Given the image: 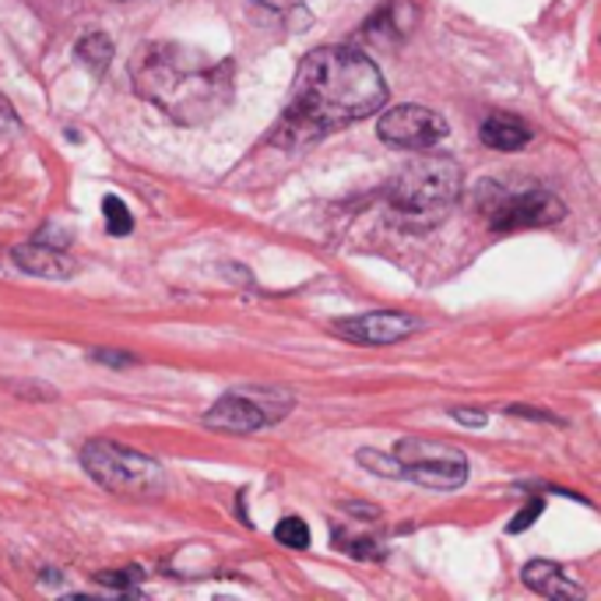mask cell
<instances>
[{
  "instance_id": "obj_6",
  "label": "cell",
  "mask_w": 601,
  "mask_h": 601,
  "mask_svg": "<svg viewBox=\"0 0 601 601\" xmlns=\"http://www.w3.org/2000/svg\"><path fill=\"white\" fill-rule=\"evenodd\" d=\"M275 395L278 390H236V395H225L204 415V426L218 433H253L261 426H272L281 415L292 412V398H278L272 404Z\"/></svg>"
},
{
  "instance_id": "obj_8",
  "label": "cell",
  "mask_w": 601,
  "mask_h": 601,
  "mask_svg": "<svg viewBox=\"0 0 601 601\" xmlns=\"http://www.w3.org/2000/svg\"><path fill=\"white\" fill-rule=\"evenodd\" d=\"M566 215L563 201L549 190H524L517 198L503 201L492 212L489 225L496 233H517V229H542Z\"/></svg>"
},
{
  "instance_id": "obj_16",
  "label": "cell",
  "mask_w": 601,
  "mask_h": 601,
  "mask_svg": "<svg viewBox=\"0 0 601 601\" xmlns=\"http://www.w3.org/2000/svg\"><path fill=\"white\" fill-rule=\"evenodd\" d=\"M359 464H363L366 472H377V475H384V478H401V464H398V458H387V454H380V450L363 447V450H359Z\"/></svg>"
},
{
  "instance_id": "obj_9",
  "label": "cell",
  "mask_w": 601,
  "mask_h": 601,
  "mask_svg": "<svg viewBox=\"0 0 601 601\" xmlns=\"http://www.w3.org/2000/svg\"><path fill=\"white\" fill-rule=\"evenodd\" d=\"M415 327L418 321L404 313H366V317L335 321V335L355 345H395L409 338Z\"/></svg>"
},
{
  "instance_id": "obj_12",
  "label": "cell",
  "mask_w": 601,
  "mask_h": 601,
  "mask_svg": "<svg viewBox=\"0 0 601 601\" xmlns=\"http://www.w3.org/2000/svg\"><path fill=\"white\" fill-rule=\"evenodd\" d=\"M492 152H521L524 145L531 141V127L524 124L517 116H506V113H492L483 120V130H478Z\"/></svg>"
},
{
  "instance_id": "obj_5",
  "label": "cell",
  "mask_w": 601,
  "mask_h": 601,
  "mask_svg": "<svg viewBox=\"0 0 601 601\" xmlns=\"http://www.w3.org/2000/svg\"><path fill=\"white\" fill-rule=\"evenodd\" d=\"M395 458L401 464V475H409L412 483L426 489L450 492V489H461L464 478H468V458H464V450L440 440L409 437L398 443Z\"/></svg>"
},
{
  "instance_id": "obj_1",
  "label": "cell",
  "mask_w": 601,
  "mask_h": 601,
  "mask_svg": "<svg viewBox=\"0 0 601 601\" xmlns=\"http://www.w3.org/2000/svg\"><path fill=\"white\" fill-rule=\"evenodd\" d=\"M387 102L380 67L355 47H321L296 71L289 107H285L275 145H306L341 130L355 120L373 116Z\"/></svg>"
},
{
  "instance_id": "obj_11",
  "label": "cell",
  "mask_w": 601,
  "mask_h": 601,
  "mask_svg": "<svg viewBox=\"0 0 601 601\" xmlns=\"http://www.w3.org/2000/svg\"><path fill=\"white\" fill-rule=\"evenodd\" d=\"M14 261H18L22 272L39 275V278H71L78 267H74L71 258H64L60 250L47 247V243H28V247H14Z\"/></svg>"
},
{
  "instance_id": "obj_20",
  "label": "cell",
  "mask_w": 601,
  "mask_h": 601,
  "mask_svg": "<svg viewBox=\"0 0 601 601\" xmlns=\"http://www.w3.org/2000/svg\"><path fill=\"white\" fill-rule=\"evenodd\" d=\"M450 418H458L461 426H486L489 423V415L475 412V409H450Z\"/></svg>"
},
{
  "instance_id": "obj_18",
  "label": "cell",
  "mask_w": 601,
  "mask_h": 601,
  "mask_svg": "<svg viewBox=\"0 0 601 601\" xmlns=\"http://www.w3.org/2000/svg\"><path fill=\"white\" fill-rule=\"evenodd\" d=\"M542 510H546V503L542 500H528V506H524L521 510V514L514 517V521H510V535H517V531H528L531 528V524L538 521V514H542Z\"/></svg>"
},
{
  "instance_id": "obj_2",
  "label": "cell",
  "mask_w": 601,
  "mask_h": 601,
  "mask_svg": "<svg viewBox=\"0 0 601 601\" xmlns=\"http://www.w3.org/2000/svg\"><path fill=\"white\" fill-rule=\"evenodd\" d=\"M134 88L179 124H201L229 102L233 67L184 47H148L134 60Z\"/></svg>"
},
{
  "instance_id": "obj_7",
  "label": "cell",
  "mask_w": 601,
  "mask_h": 601,
  "mask_svg": "<svg viewBox=\"0 0 601 601\" xmlns=\"http://www.w3.org/2000/svg\"><path fill=\"white\" fill-rule=\"evenodd\" d=\"M380 141L404 152H423L447 138V120L426 107H398L380 116L377 124Z\"/></svg>"
},
{
  "instance_id": "obj_14",
  "label": "cell",
  "mask_w": 601,
  "mask_h": 601,
  "mask_svg": "<svg viewBox=\"0 0 601 601\" xmlns=\"http://www.w3.org/2000/svg\"><path fill=\"white\" fill-rule=\"evenodd\" d=\"M275 538H278V546H285V549H310V528H306L303 517L278 521Z\"/></svg>"
},
{
  "instance_id": "obj_10",
  "label": "cell",
  "mask_w": 601,
  "mask_h": 601,
  "mask_svg": "<svg viewBox=\"0 0 601 601\" xmlns=\"http://www.w3.org/2000/svg\"><path fill=\"white\" fill-rule=\"evenodd\" d=\"M524 584L542 594V598H560V601H580L584 588L566 574L560 563H546V560H535L524 566Z\"/></svg>"
},
{
  "instance_id": "obj_3",
  "label": "cell",
  "mask_w": 601,
  "mask_h": 601,
  "mask_svg": "<svg viewBox=\"0 0 601 601\" xmlns=\"http://www.w3.org/2000/svg\"><path fill=\"white\" fill-rule=\"evenodd\" d=\"M461 193V165L450 155H423L387 184V201L398 215H443Z\"/></svg>"
},
{
  "instance_id": "obj_21",
  "label": "cell",
  "mask_w": 601,
  "mask_h": 601,
  "mask_svg": "<svg viewBox=\"0 0 601 601\" xmlns=\"http://www.w3.org/2000/svg\"><path fill=\"white\" fill-rule=\"evenodd\" d=\"M92 359H99V363H113V366H130L134 363L130 355H113V352H96Z\"/></svg>"
},
{
  "instance_id": "obj_13",
  "label": "cell",
  "mask_w": 601,
  "mask_h": 601,
  "mask_svg": "<svg viewBox=\"0 0 601 601\" xmlns=\"http://www.w3.org/2000/svg\"><path fill=\"white\" fill-rule=\"evenodd\" d=\"M78 60H82L85 67H92L96 74L107 71L110 60H113V42H110V36H102V33L82 36V42H78Z\"/></svg>"
},
{
  "instance_id": "obj_19",
  "label": "cell",
  "mask_w": 601,
  "mask_h": 601,
  "mask_svg": "<svg viewBox=\"0 0 601 601\" xmlns=\"http://www.w3.org/2000/svg\"><path fill=\"white\" fill-rule=\"evenodd\" d=\"M22 124H18V113L11 110V102L0 96V134H18Z\"/></svg>"
},
{
  "instance_id": "obj_17",
  "label": "cell",
  "mask_w": 601,
  "mask_h": 601,
  "mask_svg": "<svg viewBox=\"0 0 601 601\" xmlns=\"http://www.w3.org/2000/svg\"><path fill=\"white\" fill-rule=\"evenodd\" d=\"M141 577H145L141 569H138V566H130V569H110V574H99L96 580H99V584H107V588H124V591H127L130 584H134V580H141Z\"/></svg>"
},
{
  "instance_id": "obj_4",
  "label": "cell",
  "mask_w": 601,
  "mask_h": 601,
  "mask_svg": "<svg viewBox=\"0 0 601 601\" xmlns=\"http://www.w3.org/2000/svg\"><path fill=\"white\" fill-rule=\"evenodd\" d=\"M82 464L110 492L134 496V500H159L165 492L162 464L134 447L113 443V440H88L82 450Z\"/></svg>"
},
{
  "instance_id": "obj_15",
  "label": "cell",
  "mask_w": 601,
  "mask_h": 601,
  "mask_svg": "<svg viewBox=\"0 0 601 601\" xmlns=\"http://www.w3.org/2000/svg\"><path fill=\"white\" fill-rule=\"evenodd\" d=\"M102 215H107V229L110 236H127L134 229V218H130V208L116 198V193H110L107 201H102Z\"/></svg>"
}]
</instances>
